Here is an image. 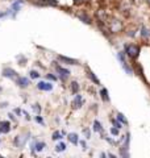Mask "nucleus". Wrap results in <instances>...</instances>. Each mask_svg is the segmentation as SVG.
<instances>
[{"instance_id": "c03bdc74", "label": "nucleus", "mask_w": 150, "mask_h": 158, "mask_svg": "<svg viewBox=\"0 0 150 158\" xmlns=\"http://www.w3.org/2000/svg\"><path fill=\"white\" fill-rule=\"evenodd\" d=\"M145 3H146V4H148V7L150 8V0H145Z\"/></svg>"}, {"instance_id": "a211bd4d", "label": "nucleus", "mask_w": 150, "mask_h": 158, "mask_svg": "<svg viewBox=\"0 0 150 158\" xmlns=\"http://www.w3.org/2000/svg\"><path fill=\"white\" fill-rule=\"evenodd\" d=\"M92 132L99 133L102 137L104 136V127L99 120H94V123H92Z\"/></svg>"}, {"instance_id": "412c9836", "label": "nucleus", "mask_w": 150, "mask_h": 158, "mask_svg": "<svg viewBox=\"0 0 150 158\" xmlns=\"http://www.w3.org/2000/svg\"><path fill=\"white\" fill-rule=\"evenodd\" d=\"M67 141L70 142V144H73L74 146L79 145V136H78V133H75V132L67 133Z\"/></svg>"}, {"instance_id": "b1692460", "label": "nucleus", "mask_w": 150, "mask_h": 158, "mask_svg": "<svg viewBox=\"0 0 150 158\" xmlns=\"http://www.w3.org/2000/svg\"><path fill=\"white\" fill-rule=\"evenodd\" d=\"M48 148V144L45 141H37L34 142V149H36V153H41L42 150H45Z\"/></svg>"}, {"instance_id": "20e7f679", "label": "nucleus", "mask_w": 150, "mask_h": 158, "mask_svg": "<svg viewBox=\"0 0 150 158\" xmlns=\"http://www.w3.org/2000/svg\"><path fill=\"white\" fill-rule=\"evenodd\" d=\"M116 57L119 59L120 65H121V67H123V70L127 73L128 75H134V67H133V65L129 63V59H128L127 56H125L124 50H119L117 54H116Z\"/></svg>"}, {"instance_id": "f257e3e1", "label": "nucleus", "mask_w": 150, "mask_h": 158, "mask_svg": "<svg viewBox=\"0 0 150 158\" xmlns=\"http://www.w3.org/2000/svg\"><path fill=\"white\" fill-rule=\"evenodd\" d=\"M125 27L127 25L123 21V19H120L119 16H115V15H111V17H109L107 23V28L111 36H119V34L124 33Z\"/></svg>"}, {"instance_id": "49530a36", "label": "nucleus", "mask_w": 150, "mask_h": 158, "mask_svg": "<svg viewBox=\"0 0 150 158\" xmlns=\"http://www.w3.org/2000/svg\"><path fill=\"white\" fill-rule=\"evenodd\" d=\"M28 2H33V0H28Z\"/></svg>"}, {"instance_id": "a19ab883", "label": "nucleus", "mask_w": 150, "mask_h": 158, "mask_svg": "<svg viewBox=\"0 0 150 158\" xmlns=\"http://www.w3.org/2000/svg\"><path fill=\"white\" fill-rule=\"evenodd\" d=\"M8 107V102H2V103H0V108H2V110H3V108H7Z\"/></svg>"}, {"instance_id": "4468645a", "label": "nucleus", "mask_w": 150, "mask_h": 158, "mask_svg": "<svg viewBox=\"0 0 150 158\" xmlns=\"http://www.w3.org/2000/svg\"><path fill=\"white\" fill-rule=\"evenodd\" d=\"M2 75L3 78H7V79H11V81H15L17 77H19V73L15 70L12 67H4L2 70Z\"/></svg>"}, {"instance_id": "6e6552de", "label": "nucleus", "mask_w": 150, "mask_h": 158, "mask_svg": "<svg viewBox=\"0 0 150 158\" xmlns=\"http://www.w3.org/2000/svg\"><path fill=\"white\" fill-rule=\"evenodd\" d=\"M15 83L19 88L21 90H27V88L31 87V78L29 77H24V75H19L16 79H15Z\"/></svg>"}, {"instance_id": "a878e982", "label": "nucleus", "mask_w": 150, "mask_h": 158, "mask_svg": "<svg viewBox=\"0 0 150 158\" xmlns=\"http://www.w3.org/2000/svg\"><path fill=\"white\" fill-rule=\"evenodd\" d=\"M45 79L49 81V82H53V83H56V82L59 81L56 73H46V74H45Z\"/></svg>"}, {"instance_id": "f3484780", "label": "nucleus", "mask_w": 150, "mask_h": 158, "mask_svg": "<svg viewBox=\"0 0 150 158\" xmlns=\"http://www.w3.org/2000/svg\"><path fill=\"white\" fill-rule=\"evenodd\" d=\"M12 131V123L9 120H3L0 121V133L2 135H8Z\"/></svg>"}, {"instance_id": "393cba45", "label": "nucleus", "mask_w": 150, "mask_h": 158, "mask_svg": "<svg viewBox=\"0 0 150 158\" xmlns=\"http://www.w3.org/2000/svg\"><path fill=\"white\" fill-rule=\"evenodd\" d=\"M66 149H67V144L66 142H63L62 140L58 141V144L56 145V148H54L56 153H63V152H66Z\"/></svg>"}, {"instance_id": "9b49d317", "label": "nucleus", "mask_w": 150, "mask_h": 158, "mask_svg": "<svg viewBox=\"0 0 150 158\" xmlns=\"http://www.w3.org/2000/svg\"><path fill=\"white\" fill-rule=\"evenodd\" d=\"M32 4L36 7H58L59 2L58 0H33Z\"/></svg>"}, {"instance_id": "2f4dec72", "label": "nucleus", "mask_w": 150, "mask_h": 158, "mask_svg": "<svg viewBox=\"0 0 150 158\" xmlns=\"http://www.w3.org/2000/svg\"><path fill=\"white\" fill-rule=\"evenodd\" d=\"M111 124H112L113 127H116V128H119V129H120V131H121V128L124 127V125L121 124V123H120V121L117 120V118H116V117H115V118H113V117H111Z\"/></svg>"}, {"instance_id": "f03ea898", "label": "nucleus", "mask_w": 150, "mask_h": 158, "mask_svg": "<svg viewBox=\"0 0 150 158\" xmlns=\"http://www.w3.org/2000/svg\"><path fill=\"white\" fill-rule=\"evenodd\" d=\"M141 50H142V48L138 44H134V42L124 44V53L128 57V59H131V61H137L140 56H141Z\"/></svg>"}, {"instance_id": "5701e85b", "label": "nucleus", "mask_w": 150, "mask_h": 158, "mask_svg": "<svg viewBox=\"0 0 150 158\" xmlns=\"http://www.w3.org/2000/svg\"><path fill=\"white\" fill-rule=\"evenodd\" d=\"M65 136H66V132L65 131H54L52 133V140L53 141H61V140H63Z\"/></svg>"}, {"instance_id": "72a5a7b5", "label": "nucleus", "mask_w": 150, "mask_h": 158, "mask_svg": "<svg viewBox=\"0 0 150 158\" xmlns=\"http://www.w3.org/2000/svg\"><path fill=\"white\" fill-rule=\"evenodd\" d=\"M34 121H36L37 124H40V125H45V120H44V117L41 115H36V116H34Z\"/></svg>"}, {"instance_id": "c85d7f7f", "label": "nucleus", "mask_w": 150, "mask_h": 158, "mask_svg": "<svg viewBox=\"0 0 150 158\" xmlns=\"http://www.w3.org/2000/svg\"><path fill=\"white\" fill-rule=\"evenodd\" d=\"M116 118H117V120H119L120 123H121L123 125H128V120H127V117L124 116V113L117 112V113H116Z\"/></svg>"}, {"instance_id": "423d86ee", "label": "nucleus", "mask_w": 150, "mask_h": 158, "mask_svg": "<svg viewBox=\"0 0 150 158\" xmlns=\"http://www.w3.org/2000/svg\"><path fill=\"white\" fill-rule=\"evenodd\" d=\"M133 8H134V0H120L119 9H120V13L124 15L125 17H129Z\"/></svg>"}, {"instance_id": "79ce46f5", "label": "nucleus", "mask_w": 150, "mask_h": 158, "mask_svg": "<svg viewBox=\"0 0 150 158\" xmlns=\"http://www.w3.org/2000/svg\"><path fill=\"white\" fill-rule=\"evenodd\" d=\"M107 157H112V158H116L117 156H116V154H113V153H107Z\"/></svg>"}, {"instance_id": "aec40b11", "label": "nucleus", "mask_w": 150, "mask_h": 158, "mask_svg": "<svg viewBox=\"0 0 150 158\" xmlns=\"http://www.w3.org/2000/svg\"><path fill=\"white\" fill-rule=\"evenodd\" d=\"M99 96H100V99L104 102V103H109L111 102V98H109V92H108V90L106 87H102L99 90Z\"/></svg>"}, {"instance_id": "7ed1b4c3", "label": "nucleus", "mask_w": 150, "mask_h": 158, "mask_svg": "<svg viewBox=\"0 0 150 158\" xmlns=\"http://www.w3.org/2000/svg\"><path fill=\"white\" fill-rule=\"evenodd\" d=\"M52 67L54 69V71H56L58 79H59V81H61L62 83H66V82L69 81L70 75H71V71H70L69 69H66L65 66H62L58 61H53V62H52Z\"/></svg>"}, {"instance_id": "cd10ccee", "label": "nucleus", "mask_w": 150, "mask_h": 158, "mask_svg": "<svg viewBox=\"0 0 150 158\" xmlns=\"http://www.w3.org/2000/svg\"><path fill=\"white\" fill-rule=\"evenodd\" d=\"M29 78H31V81H32V79H33V81H34V79H40V78H41V73H40L38 70H34V69H32V70L29 71Z\"/></svg>"}, {"instance_id": "dca6fc26", "label": "nucleus", "mask_w": 150, "mask_h": 158, "mask_svg": "<svg viewBox=\"0 0 150 158\" xmlns=\"http://www.w3.org/2000/svg\"><path fill=\"white\" fill-rule=\"evenodd\" d=\"M57 61L59 62V63H66V65H71V66H74V65H79V61L78 59H75V58H70V57H66V56H57Z\"/></svg>"}, {"instance_id": "e433bc0d", "label": "nucleus", "mask_w": 150, "mask_h": 158, "mask_svg": "<svg viewBox=\"0 0 150 158\" xmlns=\"http://www.w3.org/2000/svg\"><path fill=\"white\" fill-rule=\"evenodd\" d=\"M8 118H9V121H15V123L17 121V116H16V115H15V113H13V111L8 113Z\"/></svg>"}, {"instance_id": "9d476101", "label": "nucleus", "mask_w": 150, "mask_h": 158, "mask_svg": "<svg viewBox=\"0 0 150 158\" xmlns=\"http://www.w3.org/2000/svg\"><path fill=\"white\" fill-rule=\"evenodd\" d=\"M36 87H37L38 91H44V92H52L54 90L53 82H49L46 79H45V81H40L36 85Z\"/></svg>"}, {"instance_id": "473e14b6", "label": "nucleus", "mask_w": 150, "mask_h": 158, "mask_svg": "<svg viewBox=\"0 0 150 158\" xmlns=\"http://www.w3.org/2000/svg\"><path fill=\"white\" fill-rule=\"evenodd\" d=\"M83 136L86 140H90L91 138V133H92V129H90V128H83Z\"/></svg>"}, {"instance_id": "4c0bfd02", "label": "nucleus", "mask_w": 150, "mask_h": 158, "mask_svg": "<svg viewBox=\"0 0 150 158\" xmlns=\"http://www.w3.org/2000/svg\"><path fill=\"white\" fill-rule=\"evenodd\" d=\"M102 138H104V140H106L108 144H111V145H116V141L113 140V138H111V137H106V136H103Z\"/></svg>"}, {"instance_id": "bb28decb", "label": "nucleus", "mask_w": 150, "mask_h": 158, "mask_svg": "<svg viewBox=\"0 0 150 158\" xmlns=\"http://www.w3.org/2000/svg\"><path fill=\"white\" fill-rule=\"evenodd\" d=\"M31 108H32V111L36 113V115H41L42 107H41V104H40V103H33V104L31 106Z\"/></svg>"}, {"instance_id": "c9c22d12", "label": "nucleus", "mask_w": 150, "mask_h": 158, "mask_svg": "<svg viewBox=\"0 0 150 158\" xmlns=\"http://www.w3.org/2000/svg\"><path fill=\"white\" fill-rule=\"evenodd\" d=\"M21 116H24L25 117V120L27 121H31L32 120V117H31V115H29V113L25 111V110H21Z\"/></svg>"}, {"instance_id": "39448f33", "label": "nucleus", "mask_w": 150, "mask_h": 158, "mask_svg": "<svg viewBox=\"0 0 150 158\" xmlns=\"http://www.w3.org/2000/svg\"><path fill=\"white\" fill-rule=\"evenodd\" d=\"M29 140H31V133L25 132V133H21V135H17L13 138L12 142H13L15 148H17V149H24V146L28 144Z\"/></svg>"}, {"instance_id": "58836bf2", "label": "nucleus", "mask_w": 150, "mask_h": 158, "mask_svg": "<svg viewBox=\"0 0 150 158\" xmlns=\"http://www.w3.org/2000/svg\"><path fill=\"white\" fill-rule=\"evenodd\" d=\"M79 145L82 146V149H83V150H87V148H88V146H87V144H86V141H84V140H82V141L79 140Z\"/></svg>"}, {"instance_id": "1a4fd4ad", "label": "nucleus", "mask_w": 150, "mask_h": 158, "mask_svg": "<svg viewBox=\"0 0 150 158\" xmlns=\"http://www.w3.org/2000/svg\"><path fill=\"white\" fill-rule=\"evenodd\" d=\"M84 106V98L83 95H81V94H75L74 95V99H73V102H71V108L74 111H79V110H82Z\"/></svg>"}, {"instance_id": "ddd939ff", "label": "nucleus", "mask_w": 150, "mask_h": 158, "mask_svg": "<svg viewBox=\"0 0 150 158\" xmlns=\"http://www.w3.org/2000/svg\"><path fill=\"white\" fill-rule=\"evenodd\" d=\"M138 36L142 41H149L150 40V28L146 27L145 24H141L138 27Z\"/></svg>"}, {"instance_id": "c756f323", "label": "nucleus", "mask_w": 150, "mask_h": 158, "mask_svg": "<svg viewBox=\"0 0 150 158\" xmlns=\"http://www.w3.org/2000/svg\"><path fill=\"white\" fill-rule=\"evenodd\" d=\"M90 2V0H73V6L74 7H83Z\"/></svg>"}, {"instance_id": "0eeeda50", "label": "nucleus", "mask_w": 150, "mask_h": 158, "mask_svg": "<svg viewBox=\"0 0 150 158\" xmlns=\"http://www.w3.org/2000/svg\"><path fill=\"white\" fill-rule=\"evenodd\" d=\"M75 17H78L86 25H94V17L90 15L86 9H79L75 12Z\"/></svg>"}, {"instance_id": "6ab92c4d", "label": "nucleus", "mask_w": 150, "mask_h": 158, "mask_svg": "<svg viewBox=\"0 0 150 158\" xmlns=\"http://www.w3.org/2000/svg\"><path fill=\"white\" fill-rule=\"evenodd\" d=\"M125 34H127V37L129 38H134V37H137L138 36V27H125Z\"/></svg>"}, {"instance_id": "a18cd8bd", "label": "nucleus", "mask_w": 150, "mask_h": 158, "mask_svg": "<svg viewBox=\"0 0 150 158\" xmlns=\"http://www.w3.org/2000/svg\"><path fill=\"white\" fill-rule=\"evenodd\" d=\"M3 2H9V0H3Z\"/></svg>"}, {"instance_id": "de8ad7c7", "label": "nucleus", "mask_w": 150, "mask_h": 158, "mask_svg": "<svg viewBox=\"0 0 150 158\" xmlns=\"http://www.w3.org/2000/svg\"><path fill=\"white\" fill-rule=\"evenodd\" d=\"M0 90H2V88H0Z\"/></svg>"}, {"instance_id": "4be33fe9", "label": "nucleus", "mask_w": 150, "mask_h": 158, "mask_svg": "<svg viewBox=\"0 0 150 158\" xmlns=\"http://www.w3.org/2000/svg\"><path fill=\"white\" fill-rule=\"evenodd\" d=\"M69 86H70V92H71L73 95H75V94H78L81 91V85H79L78 81H71Z\"/></svg>"}, {"instance_id": "37998d69", "label": "nucleus", "mask_w": 150, "mask_h": 158, "mask_svg": "<svg viewBox=\"0 0 150 158\" xmlns=\"http://www.w3.org/2000/svg\"><path fill=\"white\" fill-rule=\"evenodd\" d=\"M100 157H102V158H106L107 154H106V153H100Z\"/></svg>"}, {"instance_id": "f704fd0d", "label": "nucleus", "mask_w": 150, "mask_h": 158, "mask_svg": "<svg viewBox=\"0 0 150 158\" xmlns=\"http://www.w3.org/2000/svg\"><path fill=\"white\" fill-rule=\"evenodd\" d=\"M17 59H19V65H20V66H25V65H27V61H28L27 57H24V56H19V57H17Z\"/></svg>"}, {"instance_id": "2eb2a0df", "label": "nucleus", "mask_w": 150, "mask_h": 158, "mask_svg": "<svg viewBox=\"0 0 150 158\" xmlns=\"http://www.w3.org/2000/svg\"><path fill=\"white\" fill-rule=\"evenodd\" d=\"M84 70H86V77L94 83L95 86H102V82H100V79L96 75H95V73L91 70V69H90L88 66H86V67H84Z\"/></svg>"}, {"instance_id": "ea45409f", "label": "nucleus", "mask_w": 150, "mask_h": 158, "mask_svg": "<svg viewBox=\"0 0 150 158\" xmlns=\"http://www.w3.org/2000/svg\"><path fill=\"white\" fill-rule=\"evenodd\" d=\"M13 113H15V115H16L17 117H20V116H21V110H20V108H15Z\"/></svg>"}, {"instance_id": "f8f14e48", "label": "nucleus", "mask_w": 150, "mask_h": 158, "mask_svg": "<svg viewBox=\"0 0 150 158\" xmlns=\"http://www.w3.org/2000/svg\"><path fill=\"white\" fill-rule=\"evenodd\" d=\"M24 3H25V0H13L12 6H11V8H9V12H11L9 16L16 17V15L21 11V7L24 6Z\"/></svg>"}, {"instance_id": "7c9ffc66", "label": "nucleus", "mask_w": 150, "mask_h": 158, "mask_svg": "<svg viewBox=\"0 0 150 158\" xmlns=\"http://www.w3.org/2000/svg\"><path fill=\"white\" fill-rule=\"evenodd\" d=\"M109 133H111V136H113V137H119L120 136V129L112 125L111 128H109Z\"/></svg>"}]
</instances>
